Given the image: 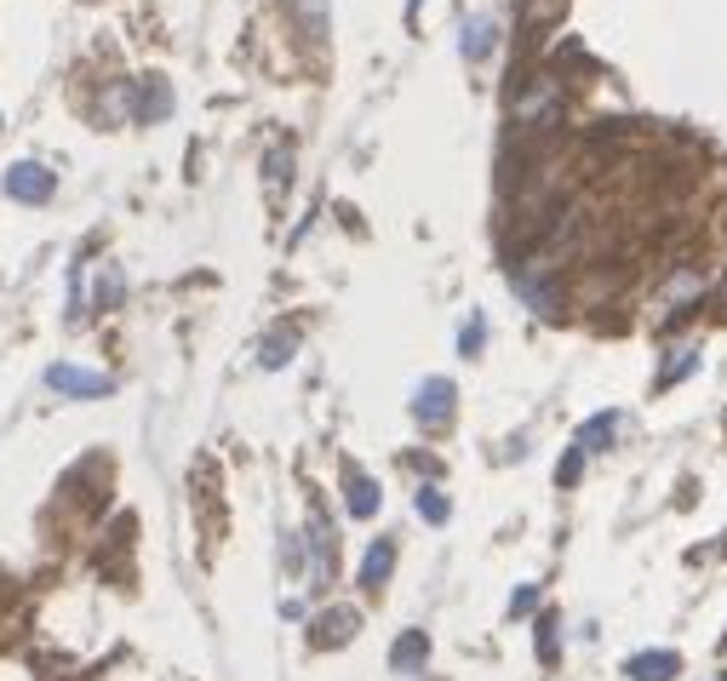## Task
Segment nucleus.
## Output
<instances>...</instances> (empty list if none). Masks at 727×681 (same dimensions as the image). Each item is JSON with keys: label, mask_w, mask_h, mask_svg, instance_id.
I'll list each match as a JSON object with an SVG mask.
<instances>
[{"label": "nucleus", "mask_w": 727, "mask_h": 681, "mask_svg": "<svg viewBox=\"0 0 727 681\" xmlns=\"http://www.w3.org/2000/svg\"><path fill=\"white\" fill-rule=\"evenodd\" d=\"M46 390L74 395V401H97V395H109V390H115V378H109V372H92V367H69V361H58L53 372H46Z\"/></svg>", "instance_id": "nucleus-1"}, {"label": "nucleus", "mask_w": 727, "mask_h": 681, "mask_svg": "<svg viewBox=\"0 0 727 681\" xmlns=\"http://www.w3.org/2000/svg\"><path fill=\"white\" fill-rule=\"evenodd\" d=\"M53 189H58V178H53L46 166H35V161H18V166L7 172V195L23 200V207H41V200H53Z\"/></svg>", "instance_id": "nucleus-2"}, {"label": "nucleus", "mask_w": 727, "mask_h": 681, "mask_svg": "<svg viewBox=\"0 0 727 681\" xmlns=\"http://www.w3.org/2000/svg\"><path fill=\"white\" fill-rule=\"evenodd\" d=\"M413 418L424 430H441V424L453 418V384H447V378H430V384L413 395Z\"/></svg>", "instance_id": "nucleus-3"}, {"label": "nucleus", "mask_w": 727, "mask_h": 681, "mask_svg": "<svg viewBox=\"0 0 727 681\" xmlns=\"http://www.w3.org/2000/svg\"><path fill=\"white\" fill-rule=\"evenodd\" d=\"M390 665H395V676H424V665H430V636H424V630H407V636H395Z\"/></svg>", "instance_id": "nucleus-4"}, {"label": "nucleus", "mask_w": 727, "mask_h": 681, "mask_svg": "<svg viewBox=\"0 0 727 681\" xmlns=\"http://www.w3.org/2000/svg\"><path fill=\"white\" fill-rule=\"evenodd\" d=\"M705 292V281H699V269H682L676 281L665 287V298H659V315L670 321V315H682V310H693V298Z\"/></svg>", "instance_id": "nucleus-5"}, {"label": "nucleus", "mask_w": 727, "mask_h": 681, "mask_svg": "<svg viewBox=\"0 0 727 681\" xmlns=\"http://www.w3.org/2000/svg\"><path fill=\"white\" fill-rule=\"evenodd\" d=\"M624 670H631V681H676L682 659H676V653H636Z\"/></svg>", "instance_id": "nucleus-6"}, {"label": "nucleus", "mask_w": 727, "mask_h": 681, "mask_svg": "<svg viewBox=\"0 0 727 681\" xmlns=\"http://www.w3.org/2000/svg\"><path fill=\"white\" fill-rule=\"evenodd\" d=\"M390 567H395V544L379 539V544L367 550V562H361V585H367V590H379L384 578H390Z\"/></svg>", "instance_id": "nucleus-7"}, {"label": "nucleus", "mask_w": 727, "mask_h": 681, "mask_svg": "<svg viewBox=\"0 0 727 681\" xmlns=\"http://www.w3.org/2000/svg\"><path fill=\"white\" fill-rule=\"evenodd\" d=\"M344 504H349V516H379V487H372L367 482V475H349V482H344Z\"/></svg>", "instance_id": "nucleus-8"}, {"label": "nucleus", "mask_w": 727, "mask_h": 681, "mask_svg": "<svg viewBox=\"0 0 727 681\" xmlns=\"http://www.w3.org/2000/svg\"><path fill=\"white\" fill-rule=\"evenodd\" d=\"M619 430V413H596L585 430H579V452H596V447H608V436Z\"/></svg>", "instance_id": "nucleus-9"}, {"label": "nucleus", "mask_w": 727, "mask_h": 681, "mask_svg": "<svg viewBox=\"0 0 727 681\" xmlns=\"http://www.w3.org/2000/svg\"><path fill=\"white\" fill-rule=\"evenodd\" d=\"M292 349H298V333H269L264 349H258V361L264 367H281V361H292Z\"/></svg>", "instance_id": "nucleus-10"}, {"label": "nucleus", "mask_w": 727, "mask_h": 681, "mask_svg": "<svg viewBox=\"0 0 727 681\" xmlns=\"http://www.w3.org/2000/svg\"><path fill=\"white\" fill-rule=\"evenodd\" d=\"M693 367H699V349H693V344H682V349H676V356L665 361V372H659V390H670L676 378H682V372H693Z\"/></svg>", "instance_id": "nucleus-11"}, {"label": "nucleus", "mask_w": 727, "mask_h": 681, "mask_svg": "<svg viewBox=\"0 0 727 681\" xmlns=\"http://www.w3.org/2000/svg\"><path fill=\"white\" fill-rule=\"evenodd\" d=\"M321 624H333V630H315V647H333V642H349V630H356V613H327Z\"/></svg>", "instance_id": "nucleus-12"}, {"label": "nucleus", "mask_w": 727, "mask_h": 681, "mask_svg": "<svg viewBox=\"0 0 727 681\" xmlns=\"http://www.w3.org/2000/svg\"><path fill=\"white\" fill-rule=\"evenodd\" d=\"M447 510H453V504H447L436 487H424V493H418V516H424V521H447Z\"/></svg>", "instance_id": "nucleus-13"}, {"label": "nucleus", "mask_w": 727, "mask_h": 681, "mask_svg": "<svg viewBox=\"0 0 727 681\" xmlns=\"http://www.w3.org/2000/svg\"><path fill=\"white\" fill-rule=\"evenodd\" d=\"M487 30H493L487 18H482V23H470V35H464V53H470V58H482V53H487Z\"/></svg>", "instance_id": "nucleus-14"}, {"label": "nucleus", "mask_w": 727, "mask_h": 681, "mask_svg": "<svg viewBox=\"0 0 727 681\" xmlns=\"http://www.w3.org/2000/svg\"><path fill=\"white\" fill-rule=\"evenodd\" d=\"M539 659H556V619H539Z\"/></svg>", "instance_id": "nucleus-15"}, {"label": "nucleus", "mask_w": 727, "mask_h": 681, "mask_svg": "<svg viewBox=\"0 0 727 681\" xmlns=\"http://www.w3.org/2000/svg\"><path fill=\"white\" fill-rule=\"evenodd\" d=\"M475 344H482V321L464 326V356H475Z\"/></svg>", "instance_id": "nucleus-16"}]
</instances>
